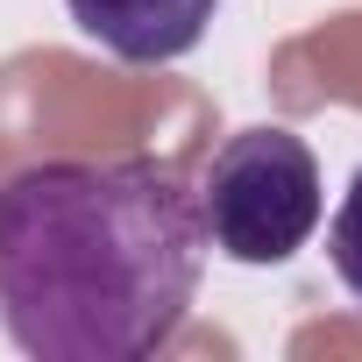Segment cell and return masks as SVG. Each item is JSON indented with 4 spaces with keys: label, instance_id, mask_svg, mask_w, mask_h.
Segmentation results:
<instances>
[{
    "label": "cell",
    "instance_id": "6da1fadb",
    "mask_svg": "<svg viewBox=\"0 0 362 362\" xmlns=\"http://www.w3.org/2000/svg\"><path fill=\"white\" fill-rule=\"evenodd\" d=\"M206 256L199 192L163 156H36L0 177V334L36 362H149Z\"/></svg>",
    "mask_w": 362,
    "mask_h": 362
},
{
    "label": "cell",
    "instance_id": "7a4b0ae2",
    "mask_svg": "<svg viewBox=\"0 0 362 362\" xmlns=\"http://www.w3.org/2000/svg\"><path fill=\"white\" fill-rule=\"evenodd\" d=\"M199 221H206V249L242 263V270H270L291 263L320 214H327V185H320V156L305 149V135L263 121V128H235L228 142H214V156L199 163Z\"/></svg>",
    "mask_w": 362,
    "mask_h": 362
},
{
    "label": "cell",
    "instance_id": "3957f363",
    "mask_svg": "<svg viewBox=\"0 0 362 362\" xmlns=\"http://www.w3.org/2000/svg\"><path fill=\"white\" fill-rule=\"evenodd\" d=\"M78 36H93L121 64H177L192 57L221 15V0H64Z\"/></svg>",
    "mask_w": 362,
    "mask_h": 362
},
{
    "label": "cell",
    "instance_id": "277c9868",
    "mask_svg": "<svg viewBox=\"0 0 362 362\" xmlns=\"http://www.w3.org/2000/svg\"><path fill=\"white\" fill-rule=\"evenodd\" d=\"M327 263H334L341 291H348L355 313H362V170L348 177V192H341V206H334V221H327Z\"/></svg>",
    "mask_w": 362,
    "mask_h": 362
}]
</instances>
